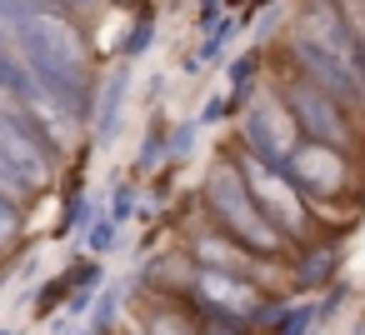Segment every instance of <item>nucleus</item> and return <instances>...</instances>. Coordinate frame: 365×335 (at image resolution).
<instances>
[{
  "mask_svg": "<svg viewBox=\"0 0 365 335\" xmlns=\"http://www.w3.org/2000/svg\"><path fill=\"white\" fill-rule=\"evenodd\" d=\"M56 6L66 11V6H96V0H56Z\"/></svg>",
  "mask_w": 365,
  "mask_h": 335,
  "instance_id": "obj_13",
  "label": "nucleus"
},
{
  "mask_svg": "<svg viewBox=\"0 0 365 335\" xmlns=\"http://www.w3.org/2000/svg\"><path fill=\"white\" fill-rule=\"evenodd\" d=\"M86 245H91V250H110V245H115V220H96V225L86 230Z\"/></svg>",
  "mask_w": 365,
  "mask_h": 335,
  "instance_id": "obj_12",
  "label": "nucleus"
},
{
  "mask_svg": "<svg viewBox=\"0 0 365 335\" xmlns=\"http://www.w3.org/2000/svg\"><path fill=\"white\" fill-rule=\"evenodd\" d=\"M6 41H11V36H6V31H0V46H6Z\"/></svg>",
  "mask_w": 365,
  "mask_h": 335,
  "instance_id": "obj_14",
  "label": "nucleus"
},
{
  "mask_svg": "<svg viewBox=\"0 0 365 335\" xmlns=\"http://www.w3.org/2000/svg\"><path fill=\"white\" fill-rule=\"evenodd\" d=\"M120 96H125V76H110V86H106V100H101V140H110L115 135V120H120Z\"/></svg>",
  "mask_w": 365,
  "mask_h": 335,
  "instance_id": "obj_9",
  "label": "nucleus"
},
{
  "mask_svg": "<svg viewBox=\"0 0 365 335\" xmlns=\"http://www.w3.org/2000/svg\"><path fill=\"white\" fill-rule=\"evenodd\" d=\"M285 175L290 185L300 190V200L310 205V215L325 225V220H355L360 215V165L350 150H335V145H315V140H300L285 160Z\"/></svg>",
  "mask_w": 365,
  "mask_h": 335,
  "instance_id": "obj_2",
  "label": "nucleus"
},
{
  "mask_svg": "<svg viewBox=\"0 0 365 335\" xmlns=\"http://www.w3.org/2000/svg\"><path fill=\"white\" fill-rule=\"evenodd\" d=\"M235 170H240V180H245L255 210H260V215L290 240V250H300V245L315 240L320 220L310 215V205L300 200V190L290 185L285 170H275V165H265V160H255V155H245V150H235Z\"/></svg>",
  "mask_w": 365,
  "mask_h": 335,
  "instance_id": "obj_4",
  "label": "nucleus"
},
{
  "mask_svg": "<svg viewBox=\"0 0 365 335\" xmlns=\"http://www.w3.org/2000/svg\"><path fill=\"white\" fill-rule=\"evenodd\" d=\"M185 255L195 270H220V275H240V280H255L265 285V260H255L250 250H240L235 240H225L220 230H195L185 240Z\"/></svg>",
  "mask_w": 365,
  "mask_h": 335,
  "instance_id": "obj_7",
  "label": "nucleus"
},
{
  "mask_svg": "<svg viewBox=\"0 0 365 335\" xmlns=\"http://www.w3.org/2000/svg\"><path fill=\"white\" fill-rule=\"evenodd\" d=\"M140 335H200L195 330V310L180 300H160V305H150L145 310V325H140Z\"/></svg>",
  "mask_w": 365,
  "mask_h": 335,
  "instance_id": "obj_8",
  "label": "nucleus"
},
{
  "mask_svg": "<svg viewBox=\"0 0 365 335\" xmlns=\"http://www.w3.org/2000/svg\"><path fill=\"white\" fill-rule=\"evenodd\" d=\"M0 155L11 160V170L26 180L31 195L46 190V185L56 180V160H61V150L41 135V125H36L21 105H6V110H0Z\"/></svg>",
  "mask_w": 365,
  "mask_h": 335,
  "instance_id": "obj_6",
  "label": "nucleus"
},
{
  "mask_svg": "<svg viewBox=\"0 0 365 335\" xmlns=\"http://www.w3.org/2000/svg\"><path fill=\"white\" fill-rule=\"evenodd\" d=\"M275 96H280V105L290 110V120H295V135L300 140H315V145H335V150H360V115L355 110H345L335 96H325L320 86H310L295 66H275V76L265 81Z\"/></svg>",
  "mask_w": 365,
  "mask_h": 335,
  "instance_id": "obj_3",
  "label": "nucleus"
},
{
  "mask_svg": "<svg viewBox=\"0 0 365 335\" xmlns=\"http://www.w3.org/2000/svg\"><path fill=\"white\" fill-rule=\"evenodd\" d=\"M0 335H16V330H0Z\"/></svg>",
  "mask_w": 365,
  "mask_h": 335,
  "instance_id": "obj_15",
  "label": "nucleus"
},
{
  "mask_svg": "<svg viewBox=\"0 0 365 335\" xmlns=\"http://www.w3.org/2000/svg\"><path fill=\"white\" fill-rule=\"evenodd\" d=\"M0 195H6L11 205H26V200H31V190H26V180H21V175L11 170V160H6V155H0Z\"/></svg>",
  "mask_w": 365,
  "mask_h": 335,
  "instance_id": "obj_11",
  "label": "nucleus"
},
{
  "mask_svg": "<svg viewBox=\"0 0 365 335\" xmlns=\"http://www.w3.org/2000/svg\"><path fill=\"white\" fill-rule=\"evenodd\" d=\"M21 225H26L21 220V205H11L6 195H0V250H11L21 240Z\"/></svg>",
  "mask_w": 365,
  "mask_h": 335,
  "instance_id": "obj_10",
  "label": "nucleus"
},
{
  "mask_svg": "<svg viewBox=\"0 0 365 335\" xmlns=\"http://www.w3.org/2000/svg\"><path fill=\"white\" fill-rule=\"evenodd\" d=\"M240 140H245L240 145L245 155H255V160H265L275 170H285L290 150L300 145L295 120H290V110L280 105V96L270 86H260L250 100H240Z\"/></svg>",
  "mask_w": 365,
  "mask_h": 335,
  "instance_id": "obj_5",
  "label": "nucleus"
},
{
  "mask_svg": "<svg viewBox=\"0 0 365 335\" xmlns=\"http://www.w3.org/2000/svg\"><path fill=\"white\" fill-rule=\"evenodd\" d=\"M200 200H205V210H210L215 230H220L225 240H235L240 250H250L255 260L280 265V260H290V255H295V250H290V240H285V235H280V230L255 210V200H250V190H245V180H240V170H235V155H220V160L210 165Z\"/></svg>",
  "mask_w": 365,
  "mask_h": 335,
  "instance_id": "obj_1",
  "label": "nucleus"
}]
</instances>
